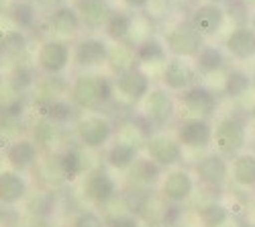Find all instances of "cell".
<instances>
[{
  "label": "cell",
  "instance_id": "29",
  "mask_svg": "<svg viewBox=\"0 0 255 227\" xmlns=\"http://www.w3.org/2000/svg\"><path fill=\"white\" fill-rule=\"evenodd\" d=\"M8 16L18 29H31L37 18V8L27 0H16L8 8Z\"/></svg>",
  "mask_w": 255,
  "mask_h": 227
},
{
  "label": "cell",
  "instance_id": "14",
  "mask_svg": "<svg viewBox=\"0 0 255 227\" xmlns=\"http://www.w3.org/2000/svg\"><path fill=\"white\" fill-rule=\"evenodd\" d=\"M194 193V180L186 170H174L169 172L161 182V197L167 203L182 205Z\"/></svg>",
  "mask_w": 255,
  "mask_h": 227
},
{
  "label": "cell",
  "instance_id": "5",
  "mask_svg": "<svg viewBox=\"0 0 255 227\" xmlns=\"http://www.w3.org/2000/svg\"><path fill=\"white\" fill-rule=\"evenodd\" d=\"M167 49L174 57H196L202 49V35L192 23H180L167 35Z\"/></svg>",
  "mask_w": 255,
  "mask_h": 227
},
{
  "label": "cell",
  "instance_id": "37",
  "mask_svg": "<svg viewBox=\"0 0 255 227\" xmlns=\"http://www.w3.org/2000/svg\"><path fill=\"white\" fill-rule=\"evenodd\" d=\"M72 227H104V221L94 211H82V213L76 215Z\"/></svg>",
  "mask_w": 255,
  "mask_h": 227
},
{
  "label": "cell",
  "instance_id": "48",
  "mask_svg": "<svg viewBox=\"0 0 255 227\" xmlns=\"http://www.w3.org/2000/svg\"><path fill=\"white\" fill-rule=\"evenodd\" d=\"M253 148H255V139H253Z\"/></svg>",
  "mask_w": 255,
  "mask_h": 227
},
{
  "label": "cell",
  "instance_id": "40",
  "mask_svg": "<svg viewBox=\"0 0 255 227\" xmlns=\"http://www.w3.org/2000/svg\"><path fill=\"white\" fill-rule=\"evenodd\" d=\"M123 2L131 8H143L145 4H149V0H123Z\"/></svg>",
  "mask_w": 255,
  "mask_h": 227
},
{
  "label": "cell",
  "instance_id": "8",
  "mask_svg": "<svg viewBox=\"0 0 255 227\" xmlns=\"http://www.w3.org/2000/svg\"><path fill=\"white\" fill-rule=\"evenodd\" d=\"M143 111H145V119H149L153 125H165L174 117L176 105L167 88H155L149 90V94L143 98Z\"/></svg>",
  "mask_w": 255,
  "mask_h": 227
},
{
  "label": "cell",
  "instance_id": "6",
  "mask_svg": "<svg viewBox=\"0 0 255 227\" xmlns=\"http://www.w3.org/2000/svg\"><path fill=\"white\" fill-rule=\"evenodd\" d=\"M180 105L188 119H208L217 111V98L206 86H190L182 92Z\"/></svg>",
  "mask_w": 255,
  "mask_h": 227
},
{
  "label": "cell",
  "instance_id": "23",
  "mask_svg": "<svg viewBox=\"0 0 255 227\" xmlns=\"http://www.w3.org/2000/svg\"><path fill=\"white\" fill-rule=\"evenodd\" d=\"M139 160V150L135 143L129 141H117L115 146L106 152V162L115 170H129L133 164Z\"/></svg>",
  "mask_w": 255,
  "mask_h": 227
},
{
  "label": "cell",
  "instance_id": "34",
  "mask_svg": "<svg viewBox=\"0 0 255 227\" xmlns=\"http://www.w3.org/2000/svg\"><path fill=\"white\" fill-rule=\"evenodd\" d=\"M196 61L202 72H219L225 68V55L219 47H202L196 55Z\"/></svg>",
  "mask_w": 255,
  "mask_h": 227
},
{
  "label": "cell",
  "instance_id": "36",
  "mask_svg": "<svg viewBox=\"0 0 255 227\" xmlns=\"http://www.w3.org/2000/svg\"><path fill=\"white\" fill-rule=\"evenodd\" d=\"M227 217H229L227 209L223 207V205H217V203L206 205L204 209H200V221H202L204 227H221L227 221Z\"/></svg>",
  "mask_w": 255,
  "mask_h": 227
},
{
  "label": "cell",
  "instance_id": "16",
  "mask_svg": "<svg viewBox=\"0 0 255 227\" xmlns=\"http://www.w3.org/2000/svg\"><path fill=\"white\" fill-rule=\"evenodd\" d=\"M84 193L86 197L98 205H104L115 199L117 195V182L113 180V176L104 170H94L92 174L86 176L84 182Z\"/></svg>",
  "mask_w": 255,
  "mask_h": 227
},
{
  "label": "cell",
  "instance_id": "42",
  "mask_svg": "<svg viewBox=\"0 0 255 227\" xmlns=\"http://www.w3.org/2000/svg\"><path fill=\"white\" fill-rule=\"evenodd\" d=\"M243 2H245L247 6H255V0H243Z\"/></svg>",
  "mask_w": 255,
  "mask_h": 227
},
{
  "label": "cell",
  "instance_id": "11",
  "mask_svg": "<svg viewBox=\"0 0 255 227\" xmlns=\"http://www.w3.org/2000/svg\"><path fill=\"white\" fill-rule=\"evenodd\" d=\"M196 176L200 184L210 191H221L229 178V166L219 154H210L196 164Z\"/></svg>",
  "mask_w": 255,
  "mask_h": 227
},
{
  "label": "cell",
  "instance_id": "45",
  "mask_svg": "<svg viewBox=\"0 0 255 227\" xmlns=\"http://www.w3.org/2000/svg\"><path fill=\"white\" fill-rule=\"evenodd\" d=\"M243 227H255V225H253V223H247V225H243Z\"/></svg>",
  "mask_w": 255,
  "mask_h": 227
},
{
  "label": "cell",
  "instance_id": "13",
  "mask_svg": "<svg viewBox=\"0 0 255 227\" xmlns=\"http://www.w3.org/2000/svg\"><path fill=\"white\" fill-rule=\"evenodd\" d=\"M109 53H111V47L106 45L102 39L88 37V39H82L76 45L74 61H76V66L88 70V68H96V66L106 64V61H109Z\"/></svg>",
  "mask_w": 255,
  "mask_h": 227
},
{
  "label": "cell",
  "instance_id": "4",
  "mask_svg": "<svg viewBox=\"0 0 255 227\" xmlns=\"http://www.w3.org/2000/svg\"><path fill=\"white\" fill-rule=\"evenodd\" d=\"M70 47L59 39H47L41 43L37 51V66L41 72H45L47 76H57L70 64Z\"/></svg>",
  "mask_w": 255,
  "mask_h": 227
},
{
  "label": "cell",
  "instance_id": "24",
  "mask_svg": "<svg viewBox=\"0 0 255 227\" xmlns=\"http://www.w3.org/2000/svg\"><path fill=\"white\" fill-rule=\"evenodd\" d=\"M129 170H131L129 178L135 184V189H149L151 184L157 182L161 174V166L155 164L153 160H137Z\"/></svg>",
  "mask_w": 255,
  "mask_h": 227
},
{
  "label": "cell",
  "instance_id": "33",
  "mask_svg": "<svg viewBox=\"0 0 255 227\" xmlns=\"http://www.w3.org/2000/svg\"><path fill=\"white\" fill-rule=\"evenodd\" d=\"M249 86H251V78H249V74H245L243 70H233V72H229V76H227V80H225V92H227V96H231V98L243 96V94L249 90Z\"/></svg>",
  "mask_w": 255,
  "mask_h": 227
},
{
  "label": "cell",
  "instance_id": "18",
  "mask_svg": "<svg viewBox=\"0 0 255 227\" xmlns=\"http://www.w3.org/2000/svg\"><path fill=\"white\" fill-rule=\"evenodd\" d=\"M76 10L80 14L82 25L88 27V29L106 27L109 18L115 14L113 8H111V4L106 2V0H80Z\"/></svg>",
  "mask_w": 255,
  "mask_h": 227
},
{
  "label": "cell",
  "instance_id": "1",
  "mask_svg": "<svg viewBox=\"0 0 255 227\" xmlns=\"http://www.w3.org/2000/svg\"><path fill=\"white\" fill-rule=\"evenodd\" d=\"M113 90L115 84H111L106 78L84 72L72 84V102L82 111H92L100 105H106L113 98Z\"/></svg>",
  "mask_w": 255,
  "mask_h": 227
},
{
  "label": "cell",
  "instance_id": "7",
  "mask_svg": "<svg viewBox=\"0 0 255 227\" xmlns=\"http://www.w3.org/2000/svg\"><path fill=\"white\" fill-rule=\"evenodd\" d=\"M115 90L119 94H123L127 100L139 102V100H143L147 94H149V76H147L141 68L133 66L129 70L117 74Z\"/></svg>",
  "mask_w": 255,
  "mask_h": 227
},
{
  "label": "cell",
  "instance_id": "31",
  "mask_svg": "<svg viewBox=\"0 0 255 227\" xmlns=\"http://www.w3.org/2000/svg\"><path fill=\"white\" fill-rule=\"evenodd\" d=\"M41 117H45V119H51L55 123H66L74 117V111H76V105L66 98H61V100H55L51 102V105L47 107H41Z\"/></svg>",
  "mask_w": 255,
  "mask_h": 227
},
{
  "label": "cell",
  "instance_id": "12",
  "mask_svg": "<svg viewBox=\"0 0 255 227\" xmlns=\"http://www.w3.org/2000/svg\"><path fill=\"white\" fill-rule=\"evenodd\" d=\"M176 139L186 148H206L212 141V127L204 119H184L176 129Z\"/></svg>",
  "mask_w": 255,
  "mask_h": 227
},
{
  "label": "cell",
  "instance_id": "17",
  "mask_svg": "<svg viewBox=\"0 0 255 227\" xmlns=\"http://www.w3.org/2000/svg\"><path fill=\"white\" fill-rule=\"evenodd\" d=\"M6 162L10 164L12 170H27L39 160V146L33 139L18 137L6 148Z\"/></svg>",
  "mask_w": 255,
  "mask_h": 227
},
{
  "label": "cell",
  "instance_id": "26",
  "mask_svg": "<svg viewBox=\"0 0 255 227\" xmlns=\"http://www.w3.org/2000/svg\"><path fill=\"white\" fill-rule=\"evenodd\" d=\"M27 53V39L20 31H8L0 37V55L10 59L14 64H20V57Z\"/></svg>",
  "mask_w": 255,
  "mask_h": 227
},
{
  "label": "cell",
  "instance_id": "28",
  "mask_svg": "<svg viewBox=\"0 0 255 227\" xmlns=\"http://www.w3.org/2000/svg\"><path fill=\"white\" fill-rule=\"evenodd\" d=\"M57 164H59V170H61L63 180H68V182H74L84 172L82 154L78 150H74V148L63 150V154L57 158Z\"/></svg>",
  "mask_w": 255,
  "mask_h": 227
},
{
  "label": "cell",
  "instance_id": "41",
  "mask_svg": "<svg viewBox=\"0 0 255 227\" xmlns=\"http://www.w3.org/2000/svg\"><path fill=\"white\" fill-rule=\"evenodd\" d=\"M27 227H47V225H45L43 221H41V219H39V221H33V223H29Z\"/></svg>",
  "mask_w": 255,
  "mask_h": 227
},
{
  "label": "cell",
  "instance_id": "25",
  "mask_svg": "<svg viewBox=\"0 0 255 227\" xmlns=\"http://www.w3.org/2000/svg\"><path fill=\"white\" fill-rule=\"evenodd\" d=\"M59 123L51 121V119H41L37 125H35V141L39 148L43 150H55L59 143L63 141V133L61 129L57 127Z\"/></svg>",
  "mask_w": 255,
  "mask_h": 227
},
{
  "label": "cell",
  "instance_id": "15",
  "mask_svg": "<svg viewBox=\"0 0 255 227\" xmlns=\"http://www.w3.org/2000/svg\"><path fill=\"white\" fill-rule=\"evenodd\" d=\"M190 23L194 25V29L202 35V37H212L217 35L225 23V12L219 4L215 2H206L200 4L194 12H192V20Z\"/></svg>",
  "mask_w": 255,
  "mask_h": 227
},
{
  "label": "cell",
  "instance_id": "20",
  "mask_svg": "<svg viewBox=\"0 0 255 227\" xmlns=\"http://www.w3.org/2000/svg\"><path fill=\"white\" fill-rule=\"evenodd\" d=\"M51 31L53 35L61 37V39H70L74 37L80 27H82V20H80V14L76 8L72 6H57L53 12H51Z\"/></svg>",
  "mask_w": 255,
  "mask_h": 227
},
{
  "label": "cell",
  "instance_id": "9",
  "mask_svg": "<svg viewBox=\"0 0 255 227\" xmlns=\"http://www.w3.org/2000/svg\"><path fill=\"white\" fill-rule=\"evenodd\" d=\"M147 156L159 166H174L182 160V143L169 135H151L147 139Z\"/></svg>",
  "mask_w": 255,
  "mask_h": 227
},
{
  "label": "cell",
  "instance_id": "47",
  "mask_svg": "<svg viewBox=\"0 0 255 227\" xmlns=\"http://www.w3.org/2000/svg\"><path fill=\"white\" fill-rule=\"evenodd\" d=\"M253 29H255V20H253Z\"/></svg>",
  "mask_w": 255,
  "mask_h": 227
},
{
  "label": "cell",
  "instance_id": "44",
  "mask_svg": "<svg viewBox=\"0 0 255 227\" xmlns=\"http://www.w3.org/2000/svg\"><path fill=\"white\" fill-rule=\"evenodd\" d=\"M155 227H174V225H155Z\"/></svg>",
  "mask_w": 255,
  "mask_h": 227
},
{
  "label": "cell",
  "instance_id": "30",
  "mask_svg": "<svg viewBox=\"0 0 255 227\" xmlns=\"http://www.w3.org/2000/svg\"><path fill=\"white\" fill-rule=\"evenodd\" d=\"M106 35H109L113 41H125L127 37H129L131 29H133V20L131 16H127L123 12H115L111 18H109V23H106Z\"/></svg>",
  "mask_w": 255,
  "mask_h": 227
},
{
  "label": "cell",
  "instance_id": "39",
  "mask_svg": "<svg viewBox=\"0 0 255 227\" xmlns=\"http://www.w3.org/2000/svg\"><path fill=\"white\" fill-rule=\"evenodd\" d=\"M59 2V0H33V6L37 8V10H55V4Z\"/></svg>",
  "mask_w": 255,
  "mask_h": 227
},
{
  "label": "cell",
  "instance_id": "2",
  "mask_svg": "<svg viewBox=\"0 0 255 227\" xmlns=\"http://www.w3.org/2000/svg\"><path fill=\"white\" fill-rule=\"evenodd\" d=\"M212 143L225 156H239L247 143V131L239 117H223L212 129Z\"/></svg>",
  "mask_w": 255,
  "mask_h": 227
},
{
  "label": "cell",
  "instance_id": "32",
  "mask_svg": "<svg viewBox=\"0 0 255 227\" xmlns=\"http://www.w3.org/2000/svg\"><path fill=\"white\" fill-rule=\"evenodd\" d=\"M8 84H10V88L12 90H16L18 94L20 92H25L27 88H31L33 84H35V76H33V70L29 68V66H25V64H16L12 70H10V74H8Z\"/></svg>",
  "mask_w": 255,
  "mask_h": 227
},
{
  "label": "cell",
  "instance_id": "46",
  "mask_svg": "<svg viewBox=\"0 0 255 227\" xmlns=\"http://www.w3.org/2000/svg\"><path fill=\"white\" fill-rule=\"evenodd\" d=\"M251 113H253V119H255V107H253V111H251Z\"/></svg>",
  "mask_w": 255,
  "mask_h": 227
},
{
  "label": "cell",
  "instance_id": "22",
  "mask_svg": "<svg viewBox=\"0 0 255 227\" xmlns=\"http://www.w3.org/2000/svg\"><path fill=\"white\" fill-rule=\"evenodd\" d=\"M63 92H66V82L57 76H47L35 82V102L39 109L51 105L55 100H61Z\"/></svg>",
  "mask_w": 255,
  "mask_h": 227
},
{
  "label": "cell",
  "instance_id": "38",
  "mask_svg": "<svg viewBox=\"0 0 255 227\" xmlns=\"http://www.w3.org/2000/svg\"><path fill=\"white\" fill-rule=\"evenodd\" d=\"M111 227H139V221L135 215H119L111 221Z\"/></svg>",
  "mask_w": 255,
  "mask_h": 227
},
{
  "label": "cell",
  "instance_id": "10",
  "mask_svg": "<svg viewBox=\"0 0 255 227\" xmlns=\"http://www.w3.org/2000/svg\"><path fill=\"white\" fill-rule=\"evenodd\" d=\"M196 70L186 61V57H172L165 61L163 68V84L167 90L184 92L190 86H194Z\"/></svg>",
  "mask_w": 255,
  "mask_h": 227
},
{
  "label": "cell",
  "instance_id": "19",
  "mask_svg": "<svg viewBox=\"0 0 255 227\" xmlns=\"http://www.w3.org/2000/svg\"><path fill=\"white\" fill-rule=\"evenodd\" d=\"M225 45H227V51L239 61L255 57V29L237 27L235 31L229 33Z\"/></svg>",
  "mask_w": 255,
  "mask_h": 227
},
{
  "label": "cell",
  "instance_id": "21",
  "mask_svg": "<svg viewBox=\"0 0 255 227\" xmlns=\"http://www.w3.org/2000/svg\"><path fill=\"white\" fill-rule=\"evenodd\" d=\"M27 197V182L16 172H0V203L16 205Z\"/></svg>",
  "mask_w": 255,
  "mask_h": 227
},
{
  "label": "cell",
  "instance_id": "3",
  "mask_svg": "<svg viewBox=\"0 0 255 227\" xmlns=\"http://www.w3.org/2000/svg\"><path fill=\"white\" fill-rule=\"evenodd\" d=\"M76 135H78V141L82 143L84 148L96 150V148H102L104 143L111 139L113 125H111V121L106 117L90 115V117H84V119L78 121Z\"/></svg>",
  "mask_w": 255,
  "mask_h": 227
},
{
  "label": "cell",
  "instance_id": "35",
  "mask_svg": "<svg viewBox=\"0 0 255 227\" xmlns=\"http://www.w3.org/2000/svg\"><path fill=\"white\" fill-rule=\"evenodd\" d=\"M137 59L147 61V64H155V61L165 59V47L159 43L157 39H145L143 43L137 45Z\"/></svg>",
  "mask_w": 255,
  "mask_h": 227
},
{
  "label": "cell",
  "instance_id": "43",
  "mask_svg": "<svg viewBox=\"0 0 255 227\" xmlns=\"http://www.w3.org/2000/svg\"><path fill=\"white\" fill-rule=\"evenodd\" d=\"M2 8H4V0H0V12H2Z\"/></svg>",
  "mask_w": 255,
  "mask_h": 227
},
{
  "label": "cell",
  "instance_id": "27",
  "mask_svg": "<svg viewBox=\"0 0 255 227\" xmlns=\"http://www.w3.org/2000/svg\"><path fill=\"white\" fill-rule=\"evenodd\" d=\"M233 180L241 187H255V156L239 154L233 162Z\"/></svg>",
  "mask_w": 255,
  "mask_h": 227
}]
</instances>
